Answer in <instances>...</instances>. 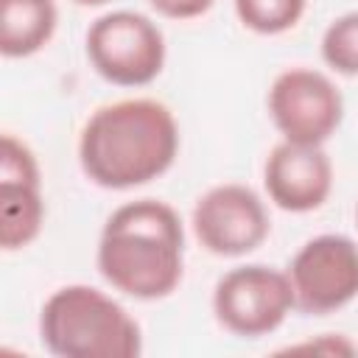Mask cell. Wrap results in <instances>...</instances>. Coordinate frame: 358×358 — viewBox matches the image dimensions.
Returning <instances> with one entry per match:
<instances>
[{"label":"cell","mask_w":358,"mask_h":358,"mask_svg":"<svg viewBox=\"0 0 358 358\" xmlns=\"http://www.w3.org/2000/svg\"><path fill=\"white\" fill-rule=\"evenodd\" d=\"M176 151V120L165 103L151 98H129L95 109L78 140L81 171L106 190H129L162 176Z\"/></svg>","instance_id":"6da1fadb"},{"label":"cell","mask_w":358,"mask_h":358,"mask_svg":"<svg viewBox=\"0 0 358 358\" xmlns=\"http://www.w3.org/2000/svg\"><path fill=\"white\" fill-rule=\"evenodd\" d=\"M182 266L185 232L171 204L137 199L106 218L98 241V271L120 294L162 299L176 291Z\"/></svg>","instance_id":"7a4b0ae2"},{"label":"cell","mask_w":358,"mask_h":358,"mask_svg":"<svg viewBox=\"0 0 358 358\" xmlns=\"http://www.w3.org/2000/svg\"><path fill=\"white\" fill-rule=\"evenodd\" d=\"M39 338L59 358H137L143 336L129 310L92 285H64L39 313Z\"/></svg>","instance_id":"3957f363"},{"label":"cell","mask_w":358,"mask_h":358,"mask_svg":"<svg viewBox=\"0 0 358 358\" xmlns=\"http://www.w3.org/2000/svg\"><path fill=\"white\" fill-rule=\"evenodd\" d=\"M87 59L115 87L151 84L165 64L162 31L137 11H112L87 31Z\"/></svg>","instance_id":"277c9868"},{"label":"cell","mask_w":358,"mask_h":358,"mask_svg":"<svg viewBox=\"0 0 358 358\" xmlns=\"http://www.w3.org/2000/svg\"><path fill=\"white\" fill-rule=\"evenodd\" d=\"M296 308L288 274L263 266L229 268L213 291V310L224 330L241 338H260L274 333Z\"/></svg>","instance_id":"5b68a950"},{"label":"cell","mask_w":358,"mask_h":358,"mask_svg":"<svg viewBox=\"0 0 358 358\" xmlns=\"http://www.w3.org/2000/svg\"><path fill=\"white\" fill-rule=\"evenodd\" d=\"M288 280L296 310L327 316L358 296V243L347 235L310 238L291 260Z\"/></svg>","instance_id":"8992f818"},{"label":"cell","mask_w":358,"mask_h":358,"mask_svg":"<svg viewBox=\"0 0 358 358\" xmlns=\"http://www.w3.org/2000/svg\"><path fill=\"white\" fill-rule=\"evenodd\" d=\"M268 115L288 143L322 145L336 134L344 117V101L324 73L291 67L268 90Z\"/></svg>","instance_id":"52a82bcc"},{"label":"cell","mask_w":358,"mask_h":358,"mask_svg":"<svg viewBox=\"0 0 358 358\" xmlns=\"http://www.w3.org/2000/svg\"><path fill=\"white\" fill-rule=\"evenodd\" d=\"M271 221L260 196L246 185H218L193 207L199 243L218 257H241L268 238Z\"/></svg>","instance_id":"ba28073f"},{"label":"cell","mask_w":358,"mask_h":358,"mask_svg":"<svg viewBox=\"0 0 358 358\" xmlns=\"http://www.w3.org/2000/svg\"><path fill=\"white\" fill-rule=\"evenodd\" d=\"M45 218V201L39 190V165L25 143L14 134H3L0 143V246H28Z\"/></svg>","instance_id":"9c48e42d"},{"label":"cell","mask_w":358,"mask_h":358,"mask_svg":"<svg viewBox=\"0 0 358 358\" xmlns=\"http://www.w3.org/2000/svg\"><path fill=\"white\" fill-rule=\"evenodd\" d=\"M263 185L268 199L285 213H310L322 207L333 190V165L322 145L280 143L271 148Z\"/></svg>","instance_id":"30bf717a"},{"label":"cell","mask_w":358,"mask_h":358,"mask_svg":"<svg viewBox=\"0 0 358 358\" xmlns=\"http://www.w3.org/2000/svg\"><path fill=\"white\" fill-rule=\"evenodd\" d=\"M53 0H0V53L6 59H25L42 50L56 31Z\"/></svg>","instance_id":"8fae6325"},{"label":"cell","mask_w":358,"mask_h":358,"mask_svg":"<svg viewBox=\"0 0 358 358\" xmlns=\"http://www.w3.org/2000/svg\"><path fill=\"white\" fill-rule=\"evenodd\" d=\"M238 20L263 36L282 34L305 14V0H235Z\"/></svg>","instance_id":"7c38bea8"},{"label":"cell","mask_w":358,"mask_h":358,"mask_svg":"<svg viewBox=\"0 0 358 358\" xmlns=\"http://www.w3.org/2000/svg\"><path fill=\"white\" fill-rule=\"evenodd\" d=\"M322 59L341 76H358V11L327 25L322 36Z\"/></svg>","instance_id":"4fadbf2b"},{"label":"cell","mask_w":358,"mask_h":358,"mask_svg":"<svg viewBox=\"0 0 358 358\" xmlns=\"http://www.w3.org/2000/svg\"><path fill=\"white\" fill-rule=\"evenodd\" d=\"M148 3L171 20H193L201 17L215 0H148Z\"/></svg>","instance_id":"5bb4252c"},{"label":"cell","mask_w":358,"mask_h":358,"mask_svg":"<svg viewBox=\"0 0 358 358\" xmlns=\"http://www.w3.org/2000/svg\"><path fill=\"white\" fill-rule=\"evenodd\" d=\"M73 3H78V6H103L109 0H73Z\"/></svg>","instance_id":"9a60e30c"},{"label":"cell","mask_w":358,"mask_h":358,"mask_svg":"<svg viewBox=\"0 0 358 358\" xmlns=\"http://www.w3.org/2000/svg\"><path fill=\"white\" fill-rule=\"evenodd\" d=\"M355 221H358V210H355Z\"/></svg>","instance_id":"2e32d148"}]
</instances>
